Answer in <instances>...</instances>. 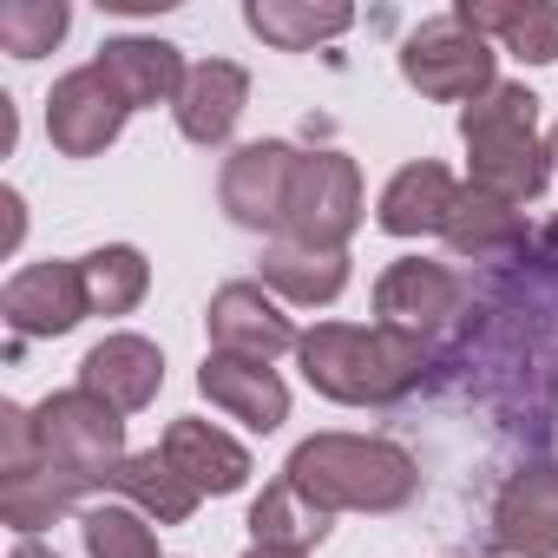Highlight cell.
<instances>
[{
    "mask_svg": "<svg viewBox=\"0 0 558 558\" xmlns=\"http://www.w3.org/2000/svg\"><path fill=\"white\" fill-rule=\"evenodd\" d=\"M93 66L119 86L125 106H158V99L184 93V60L165 40H112V47H99Z\"/></svg>",
    "mask_w": 558,
    "mask_h": 558,
    "instance_id": "ac0fdd59",
    "label": "cell"
},
{
    "mask_svg": "<svg viewBox=\"0 0 558 558\" xmlns=\"http://www.w3.org/2000/svg\"><path fill=\"white\" fill-rule=\"evenodd\" d=\"M263 276L283 296H296V303H336L342 296V283H349V263H342V250H310V243H276L269 256H263Z\"/></svg>",
    "mask_w": 558,
    "mask_h": 558,
    "instance_id": "44dd1931",
    "label": "cell"
},
{
    "mask_svg": "<svg viewBox=\"0 0 558 558\" xmlns=\"http://www.w3.org/2000/svg\"><path fill=\"white\" fill-rule=\"evenodd\" d=\"M86 269L80 263H34L21 269L8 296H0V316L14 323V336H66L86 316Z\"/></svg>",
    "mask_w": 558,
    "mask_h": 558,
    "instance_id": "9c48e42d",
    "label": "cell"
},
{
    "mask_svg": "<svg viewBox=\"0 0 558 558\" xmlns=\"http://www.w3.org/2000/svg\"><path fill=\"white\" fill-rule=\"evenodd\" d=\"M355 14L349 8H283V0H256L250 8V27L269 40V47H283V53H303L329 34H342Z\"/></svg>",
    "mask_w": 558,
    "mask_h": 558,
    "instance_id": "d4e9b609",
    "label": "cell"
},
{
    "mask_svg": "<svg viewBox=\"0 0 558 558\" xmlns=\"http://www.w3.org/2000/svg\"><path fill=\"white\" fill-rule=\"evenodd\" d=\"M197 493H236L243 480H250V453L230 440V434H217L210 421H171V434H165V447H158Z\"/></svg>",
    "mask_w": 558,
    "mask_h": 558,
    "instance_id": "2e32d148",
    "label": "cell"
},
{
    "mask_svg": "<svg viewBox=\"0 0 558 558\" xmlns=\"http://www.w3.org/2000/svg\"><path fill=\"white\" fill-rule=\"evenodd\" d=\"M296 151L290 145H243L230 165H223V210L236 223H283L290 210V191H296Z\"/></svg>",
    "mask_w": 558,
    "mask_h": 558,
    "instance_id": "30bf717a",
    "label": "cell"
},
{
    "mask_svg": "<svg viewBox=\"0 0 558 558\" xmlns=\"http://www.w3.org/2000/svg\"><path fill=\"white\" fill-rule=\"evenodd\" d=\"M250 558H303V551H283V545H256Z\"/></svg>",
    "mask_w": 558,
    "mask_h": 558,
    "instance_id": "f546056e",
    "label": "cell"
},
{
    "mask_svg": "<svg viewBox=\"0 0 558 558\" xmlns=\"http://www.w3.org/2000/svg\"><path fill=\"white\" fill-rule=\"evenodd\" d=\"M80 493H86V486L66 480V473L40 453L34 414H27V408H0V512H8V525H14V532H40V525H53Z\"/></svg>",
    "mask_w": 558,
    "mask_h": 558,
    "instance_id": "5b68a950",
    "label": "cell"
},
{
    "mask_svg": "<svg viewBox=\"0 0 558 558\" xmlns=\"http://www.w3.org/2000/svg\"><path fill=\"white\" fill-rule=\"evenodd\" d=\"M243 99H250V73L230 66V60H204V66L184 73V93H178V132H184L191 145H217V138H230Z\"/></svg>",
    "mask_w": 558,
    "mask_h": 558,
    "instance_id": "5bb4252c",
    "label": "cell"
},
{
    "mask_svg": "<svg viewBox=\"0 0 558 558\" xmlns=\"http://www.w3.org/2000/svg\"><path fill=\"white\" fill-rule=\"evenodd\" d=\"M460 21L486 40V34H499L519 60H558V8H460Z\"/></svg>",
    "mask_w": 558,
    "mask_h": 558,
    "instance_id": "603a6c76",
    "label": "cell"
},
{
    "mask_svg": "<svg viewBox=\"0 0 558 558\" xmlns=\"http://www.w3.org/2000/svg\"><path fill=\"white\" fill-rule=\"evenodd\" d=\"M158 381H165V355H158L145 336H106V342L86 355V368H80V388L99 395V401L119 408V414L145 408V401L158 395Z\"/></svg>",
    "mask_w": 558,
    "mask_h": 558,
    "instance_id": "7c38bea8",
    "label": "cell"
},
{
    "mask_svg": "<svg viewBox=\"0 0 558 558\" xmlns=\"http://www.w3.org/2000/svg\"><path fill=\"white\" fill-rule=\"evenodd\" d=\"M8 243H21V197L8 191Z\"/></svg>",
    "mask_w": 558,
    "mask_h": 558,
    "instance_id": "f1b7e54d",
    "label": "cell"
},
{
    "mask_svg": "<svg viewBox=\"0 0 558 558\" xmlns=\"http://www.w3.org/2000/svg\"><path fill=\"white\" fill-rule=\"evenodd\" d=\"M453 296H460V283H453V276H447L440 263H421V256H408V263H395V269L381 276L375 310H381V329H401V336H414V329L440 323V316L453 310Z\"/></svg>",
    "mask_w": 558,
    "mask_h": 558,
    "instance_id": "9a60e30c",
    "label": "cell"
},
{
    "mask_svg": "<svg viewBox=\"0 0 558 558\" xmlns=\"http://www.w3.org/2000/svg\"><path fill=\"white\" fill-rule=\"evenodd\" d=\"M80 269H86V303H93L99 316H125V310L145 296V283H151L145 256H138V250H125V243L80 256Z\"/></svg>",
    "mask_w": 558,
    "mask_h": 558,
    "instance_id": "cb8c5ba5",
    "label": "cell"
},
{
    "mask_svg": "<svg viewBox=\"0 0 558 558\" xmlns=\"http://www.w3.org/2000/svg\"><path fill=\"white\" fill-rule=\"evenodd\" d=\"M210 342H217V355H250V362L303 349V336L290 329V316H276V303L256 283L217 290V303H210Z\"/></svg>",
    "mask_w": 558,
    "mask_h": 558,
    "instance_id": "8fae6325",
    "label": "cell"
},
{
    "mask_svg": "<svg viewBox=\"0 0 558 558\" xmlns=\"http://www.w3.org/2000/svg\"><path fill=\"white\" fill-rule=\"evenodd\" d=\"M499 545L506 551H558V466H532L499 493Z\"/></svg>",
    "mask_w": 558,
    "mask_h": 558,
    "instance_id": "e0dca14e",
    "label": "cell"
},
{
    "mask_svg": "<svg viewBox=\"0 0 558 558\" xmlns=\"http://www.w3.org/2000/svg\"><path fill=\"white\" fill-rule=\"evenodd\" d=\"M401 73H408V86H421L427 99H486V93H493V47H486L460 14H447V21H427V27L408 40Z\"/></svg>",
    "mask_w": 558,
    "mask_h": 558,
    "instance_id": "8992f818",
    "label": "cell"
},
{
    "mask_svg": "<svg viewBox=\"0 0 558 558\" xmlns=\"http://www.w3.org/2000/svg\"><path fill=\"white\" fill-rule=\"evenodd\" d=\"M329 519L336 512H323L310 493H296L290 480H276L263 499H256V512H250V525H256V545H283V551H310L323 532H329Z\"/></svg>",
    "mask_w": 558,
    "mask_h": 558,
    "instance_id": "7402d4cb",
    "label": "cell"
},
{
    "mask_svg": "<svg viewBox=\"0 0 558 558\" xmlns=\"http://www.w3.org/2000/svg\"><path fill=\"white\" fill-rule=\"evenodd\" d=\"M447 236H453V250H473V256L512 250L519 243V217H512V204H499L486 191H460V204L447 217Z\"/></svg>",
    "mask_w": 558,
    "mask_h": 558,
    "instance_id": "484cf974",
    "label": "cell"
},
{
    "mask_svg": "<svg viewBox=\"0 0 558 558\" xmlns=\"http://www.w3.org/2000/svg\"><path fill=\"white\" fill-rule=\"evenodd\" d=\"M545 151H551V158H558V132H551V145H545Z\"/></svg>",
    "mask_w": 558,
    "mask_h": 558,
    "instance_id": "d6a6232c",
    "label": "cell"
},
{
    "mask_svg": "<svg viewBox=\"0 0 558 558\" xmlns=\"http://www.w3.org/2000/svg\"><path fill=\"white\" fill-rule=\"evenodd\" d=\"M34 440L80 486H112V473L125 466V453H119L125 447V421H119V408H106L86 388H66V395L40 401L34 408Z\"/></svg>",
    "mask_w": 558,
    "mask_h": 558,
    "instance_id": "277c9868",
    "label": "cell"
},
{
    "mask_svg": "<svg viewBox=\"0 0 558 558\" xmlns=\"http://www.w3.org/2000/svg\"><path fill=\"white\" fill-rule=\"evenodd\" d=\"M86 551L93 558H158V538H151L145 512L99 506V512H86Z\"/></svg>",
    "mask_w": 558,
    "mask_h": 558,
    "instance_id": "83f0119b",
    "label": "cell"
},
{
    "mask_svg": "<svg viewBox=\"0 0 558 558\" xmlns=\"http://www.w3.org/2000/svg\"><path fill=\"white\" fill-rule=\"evenodd\" d=\"M538 250H545V263H558V223L545 230V243H538Z\"/></svg>",
    "mask_w": 558,
    "mask_h": 558,
    "instance_id": "4dcf8cb0",
    "label": "cell"
},
{
    "mask_svg": "<svg viewBox=\"0 0 558 558\" xmlns=\"http://www.w3.org/2000/svg\"><path fill=\"white\" fill-rule=\"evenodd\" d=\"M296 493H310L323 512H342V506H362V512H388L414 493V460L388 440H355V434H323V440H303L290 473H283Z\"/></svg>",
    "mask_w": 558,
    "mask_h": 558,
    "instance_id": "6da1fadb",
    "label": "cell"
},
{
    "mask_svg": "<svg viewBox=\"0 0 558 558\" xmlns=\"http://www.w3.org/2000/svg\"><path fill=\"white\" fill-rule=\"evenodd\" d=\"M197 381H204V395H210L223 414H236V421L256 427V434L283 427V414H290V388L269 375V362H250V355H210Z\"/></svg>",
    "mask_w": 558,
    "mask_h": 558,
    "instance_id": "4fadbf2b",
    "label": "cell"
},
{
    "mask_svg": "<svg viewBox=\"0 0 558 558\" xmlns=\"http://www.w3.org/2000/svg\"><path fill=\"white\" fill-rule=\"evenodd\" d=\"M125 99H119V86L99 73V66H80V73H66L60 86H53V99H47V132H53V145L66 151V158H93V151H106L112 138H119V125H125Z\"/></svg>",
    "mask_w": 558,
    "mask_h": 558,
    "instance_id": "ba28073f",
    "label": "cell"
},
{
    "mask_svg": "<svg viewBox=\"0 0 558 558\" xmlns=\"http://www.w3.org/2000/svg\"><path fill=\"white\" fill-rule=\"evenodd\" d=\"M453 204H460V184L440 171V165H408V171H395V184L381 191V230H395V236H414V230H447V217H453Z\"/></svg>",
    "mask_w": 558,
    "mask_h": 558,
    "instance_id": "d6986e66",
    "label": "cell"
},
{
    "mask_svg": "<svg viewBox=\"0 0 558 558\" xmlns=\"http://www.w3.org/2000/svg\"><path fill=\"white\" fill-rule=\"evenodd\" d=\"M355 223H362V178H355V165L336 158V151L303 158L290 210H283V230L296 243H310V250H336Z\"/></svg>",
    "mask_w": 558,
    "mask_h": 558,
    "instance_id": "52a82bcc",
    "label": "cell"
},
{
    "mask_svg": "<svg viewBox=\"0 0 558 558\" xmlns=\"http://www.w3.org/2000/svg\"><path fill=\"white\" fill-rule=\"evenodd\" d=\"M303 368L336 401H388L421 375V336L323 323L316 336H303Z\"/></svg>",
    "mask_w": 558,
    "mask_h": 558,
    "instance_id": "3957f363",
    "label": "cell"
},
{
    "mask_svg": "<svg viewBox=\"0 0 558 558\" xmlns=\"http://www.w3.org/2000/svg\"><path fill=\"white\" fill-rule=\"evenodd\" d=\"M14 558H53V551H40V545H14Z\"/></svg>",
    "mask_w": 558,
    "mask_h": 558,
    "instance_id": "1f68e13d",
    "label": "cell"
},
{
    "mask_svg": "<svg viewBox=\"0 0 558 558\" xmlns=\"http://www.w3.org/2000/svg\"><path fill=\"white\" fill-rule=\"evenodd\" d=\"M532 125H538V99L525 86H493L480 106H466L460 132L473 145V191H486L499 204L538 197L551 151H538V132Z\"/></svg>",
    "mask_w": 558,
    "mask_h": 558,
    "instance_id": "7a4b0ae2",
    "label": "cell"
},
{
    "mask_svg": "<svg viewBox=\"0 0 558 558\" xmlns=\"http://www.w3.org/2000/svg\"><path fill=\"white\" fill-rule=\"evenodd\" d=\"M112 486L125 493V499H138V512H151L158 525H178V519H191L197 512V486L165 460V453H132L119 473H112Z\"/></svg>",
    "mask_w": 558,
    "mask_h": 558,
    "instance_id": "ffe728a7",
    "label": "cell"
},
{
    "mask_svg": "<svg viewBox=\"0 0 558 558\" xmlns=\"http://www.w3.org/2000/svg\"><path fill=\"white\" fill-rule=\"evenodd\" d=\"M60 34H66V8H60V0H8V8H0V47H8L14 60L53 53Z\"/></svg>",
    "mask_w": 558,
    "mask_h": 558,
    "instance_id": "4316f807",
    "label": "cell"
}]
</instances>
